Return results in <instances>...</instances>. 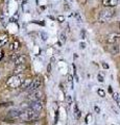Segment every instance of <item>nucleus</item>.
I'll use <instances>...</instances> for the list:
<instances>
[{
    "instance_id": "f257e3e1",
    "label": "nucleus",
    "mask_w": 120,
    "mask_h": 125,
    "mask_svg": "<svg viewBox=\"0 0 120 125\" xmlns=\"http://www.w3.org/2000/svg\"><path fill=\"white\" fill-rule=\"evenodd\" d=\"M40 116V112H37L33 108H29V107H26V108H23L22 109V113L19 119L22 120V121H33V120H37Z\"/></svg>"
},
{
    "instance_id": "f03ea898",
    "label": "nucleus",
    "mask_w": 120,
    "mask_h": 125,
    "mask_svg": "<svg viewBox=\"0 0 120 125\" xmlns=\"http://www.w3.org/2000/svg\"><path fill=\"white\" fill-rule=\"evenodd\" d=\"M23 80L24 79H23L22 74H14V75H11L9 79L6 80V85H7V88H10V89L20 88Z\"/></svg>"
},
{
    "instance_id": "7ed1b4c3",
    "label": "nucleus",
    "mask_w": 120,
    "mask_h": 125,
    "mask_svg": "<svg viewBox=\"0 0 120 125\" xmlns=\"http://www.w3.org/2000/svg\"><path fill=\"white\" fill-rule=\"evenodd\" d=\"M115 10H113L112 7H107L102 10H100V13L98 15V20L102 23H107L110 20H112V18L115 16Z\"/></svg>"
},
{
    "instance_id": "20e7f679",
    "label": "nucleus",
    "mask_w": 120,
    "mask_h": 125,
    "mask_svg": "<svg viewBox=\"0 0 120 125\" xmlns=\"http://www.w3.org/2000/svg\"><path fill=\"white\" fill-rule=\"evenodd\" d=\"M42 84H43V80H42V78L40 76H37L36 78H33V81H32V83H30L29 85V88L27 90V92H33V91H37V90H39L41 87H42Z\"/></svg>"
},
{
    "instance_id": "39448f33",
    "label": "nucleus",
    "mask_w": 120,
    "mask_h": 125,
    "mask_svg": "<svg viewBox=\"0 0 120 125\" xmlns=\"http://www.w3.org/2000/svg\"><path fill=\"white\" fill-rule=\"evenodd\" d=\"M42 96H43V93L40 90H37V91L29 93V95L27 96V99L30 101H36V100H40L42 98Z\"/></svg>"
},
{
    "instance_id": "423d86ee",
    "label": "nucleus",
    "mask_w": 120,
    "mask_h": 125,
    "mask_svg": "<svg viewBox=\"0 0 120 125\" xmlns=\"http://www.w3.org/2000/svg\"><path fill=\"white\" fill-rule=\"evenodd\" d=\"M106 41L110 44H116L118 41H120V34L118 33H110L106 37Z\"/></svg>"
},
{
    "instance_id": "0eeeda50",
    "label": "nucleus",
    "mask_w": 120,
    "mask_h": 125,
    "mask_svg": "<svg viewBox=\"0 0 120 125\" xmlns=\"http://www.w3.org/2000/svg\"><path fill=\"white\" fill-rule=\"evenodd\" d=\"M29 108H33L37 112H41L43 108V103L41 102V100H36V101H30V103L28 105Z\"/></svg>"
},
{
    "instance_id": "6e6552de",
    "label": "nucleus",
    "mask_w": 120,
    "mask_h": 125,
    "mask_svg": "<svg viewBox=\"0 0 120 125\" xmlns=\"http://www.w3.org/2000/svg\"><path fill=\"white\" fill-rule=\"evenodd\" d=\"M102 4L106 7H115L120 4V0H102Z\"/></svg>"
},
{
    "instance_id": "1a4fd4ad",
    "label": "nucleus",
    "mask_w": 120,
    "mask_h": 125,
    "mask_svg": "<svg viewBox=\"0 0 120 125\" xmlns=\"http://www.w3.org/2000/svg\"><path fill=\"white\" fill-rule=\"evenodd\" d=\"M13 62L15 64V66L25 64V62H26V56L24 55V54H19V55L13 61Z\"/></svg>"
},
{
    "instance_id": "9d476101",
    "label": "nucleus",
    "mask_w": 120,
    "mask_h": 125,
    "mask_svg": "<svg viewBox=\"0 0 120 125\" xmlns=\"http://www.w3.org/2000/svg\"><path fill=\"white\" fill-rule=\"evenodd\" d=\"M21 113H22V109H11V111L9 112V115L7 116L11 119H19Z\"/></svg>"
},
{
    "instance_id": "9b49d317",
    "label": "nucleus",
    "mask_w": 120,
    "mask_h": 125,
    "mask_svg": "<svg viewBox=\"0 0 120 125\" xmlns=\"http://www.w3.org/2000/svg\"><path fill=\"white\" fill-rule=\"evenodd\" d=\"M26 70V66L25 64H22V65H17V66H15V68H14V74H22L23 72H24Z\"/></svg>"
},
{
    "instance_id": "f8f14e48",
    "label": "nucleus",
    "mask_w": 120,
    "mask_h": 125,
    "mask_svg": "<svg viewBox=\"0 0 120 125\" xmlns=\"http://www.w3.org/2000/svg\"><path fill=\"white\" fill-rule=\"evenodd\" d=\"M32 81H33V79H30V78H26V79L23 80L22 84L20 85V88H21L22 91H27L28 88H29V85H30V83H32Z\"/></svg>"
},
{
    "instance_id": "ddd939ff",
    "label": "nucleus",
    "mask_w": 120,
    "mask_h": 125,
    "mask_svg": "<svg viewBox=\"0 0 120 125\" xmlns=\"http://www.w3.org/2000/svg\"><path fill=\"white\" fill-rule=\"evenodd\" d=\"M10 50H11V51H16V50H18L19 48H20V42L17 41V40H15L13 41L10 44Z\"/></svg>"
},
{
    "instance_id": "4468645a",
    "label": "nucleus",
    "mask_w": 120,
    "mask_h": 125,
    "mask_svg": "<svg viewBox=\"0 0 120 125\" xmlns=\"http://www.w3.org/2000/svg\"><path fill=\"white\" fill-rule=\"evenodd\" d=\"M73 115H74L76 120H79L80 117H82V113H80L78 106H77V104H74V106H73Z\"/></svg>"
},
{
    "instance_id": "2eb2a0df",
    "label": "nucleus",
    "mask_w": 120,
    "mask_h": 125,
    "mask_svg": "<svg viewBox=\"0 0 120 125\" xmlns=\"http://www.w3.org/2000/svg\"><path fill=\"white\" fill-rule=\"evenodd\" d=\"M9 42V36L7 34H1L0 36V48L3 46H5Z\"/></svg>"
},
{
    "instance_id": "dca6fc26",
    "label": "nucleus",
    "mask_w": 120,
    "mask_h": 125,
    "mask_svg": "<svg viewBox=\"0 0 120 125\" xmlns=\"http://www.w3.org/2000/svg\"><path fill=\"white\" fill-rule=\"evenodd\" d=\"M110 52L112 54H117L119 52V47L117 44H112V46H110Z\"/></svg>"
},
{
    "instance_id": "f3484780",
    "label": "nucleus",
    "mask_w": 120,
    "mask_h": 125,
    "mask_svg": "<svg viewBox=\"0 0 120 125\" xmlns=\"http://www.w3.org/2000/svg\"><path fill=\"white\" fill-rule=\"evenodd\" d=\"M112 97H113V99L115 100V102L117 103L118 107H120V95H119V93H117V92L112 93Z\"/></svg>"
},
{
    "instance_id": "a211bd4d",
    "label": "nucleus",
    "mask_w": 120,
    "mask_h": 125,
    "mask_svg": "<svg viewBox=\"0 0 120 125\" xmlns=\"http://www.w3.org/2000/svg\"><path fill=\"white\" fill-rule=\"evenodd\" d=\"M97 94L100 97H104V96H106V92H104L102 89H98L97 90Z\"/></svg>"
},
{
    "instance_id": "6ab92c4d",
    "label": "nucleus",
    "mask_w": 120,
    "mask_h": 125,
    "mask_svg": "<svg viewBox=\"0 0 120 125\" xmlns=\"http://www.w3.org/2000/svg\"><path fill=\"white\" fill-rule=\"evenodd\" d=\"M66 100H67L68 105H71V104H72V97H71L70 95H68V96H67V98H66Z\"/></svg>"
},
{
    "instance_id": "aec40b11",
    "label": "nucleus",
    "mask_w": 120,
    "mask_h": 125,
    "mask_svg": "<svg viewBox=\"0 0 120 125\" xmlns=\"http://www.w3.org/2000/svg\"><path fill=\"white\" fill-rule=\"evenodd\" d=\"M94 111H95V113H97V114H100V107L97 106V105L94 106Z\"/></svg>"
},
{
    "instance_id": "412c9836",
    "label": "nucleus",
    "mask_w": 120,
    "mask_h": 125,
    "mask_svg": "<svg viewBox=\"0 0 120 125\" xmlns=\"http://www.w3.org/2000/svg\"><path fill=\"white\" fill-rule=\"evenodd\" d=\"M97 78H98V81H99V83H102V81H103V77H102L101 74H98Z\"/></svg>"
},
{
    "instance_id": "4be33fe9",
    "label": "nucleus",
    "mask_w": 120,
    "mask_h": 125,
    "mask_svg": "<svg viewBox=\"0 0 120 125\" xmlns=\"http://www.w3.org/2000/svg\"><path fill=\"white\" fill-rule=\"evenodd\" d=\"M61 41L64 42V43L66 42V36H65V33H62L61 34Z\"/></svg>"
},
{
    "instance_id": "5701e85b",
    "label": "nucleus",
    "mask_w": 120,
    "mask_h": 125,
    "mask_svg": "<svg viewBox=\"0 0 120 125\" xmlns=\"http://www.w3.org/2000/svg\"><path fill=\"white\" fill-rule=\"evenodd\" d=\"M57 21H59V22H64L65 18L63 17V16H60V17H57Z\"/></svg>"
},
{
    "instance_id": "b1692460",
    "label": "nucleus",
    "mask_w": 120,
    "mask_h": 125,
    "mask_svg": "<svg viewBox=\"0 0 120 125\" xmlns=\"http://www.w3.org/2000/svg\"><path fill=\"white\" fill-rule=\"evenodd\" d=\"M79 47H80L82 49H85V48H86V44H85L84 42H83V43H80V44H79Z\"/></svg>"
},
{
    "instance_id": "393cba45",
    "label": "nucleus",
    "mask_w": 120,
    "mask_h": 125,
    "mask_svg": "<svg viewBox=\"0 0 120 125\" xmlns=\"http://www.w3.org/2000/svg\"><path fill=\"white\" fill-rule=\"evenodd\" d=\"M47 72H48V73L51 72V64H48V67H47Z\"/></svg>"
},
{
    "instance_id": "a878e982",
    "label": "nucleus",
    "mask_w": 120,
    "mask_h": 125,
    "mask_svg": "<svg viewBox=\"0 0 120 125\" xmlns=\"http://www.w3.org/2000/svg\"><path fill=\"white\" fill-rule=\"evenodd\" d=\"M3 56H4V52H3V50L0 49V60H1Z\"/></svg>"
},
{
    "instance_id": "bb28decb",
    "label": "nucleus",
    "mask_w": 120,
    "mask_h": 125,
    "mask_svg": "<svg viewBox=\"0 0 120 125\" xmlns=\"http://www.w3.org/2000/svg\"><path fill=\"white\" fill-rule=\"evenodd\" d=\"M102 67H103L104 69H109V65L106 64V62H102Z\"/></svg>"
},
{
    "instance_id": "cd10ccee",
    "label": "nucleus",
    "mask_w": 120,
    "mask_h": 125,
    "mask_svg": "<svg viewBox=\"0 0 120 125\" xmlns=\"http://www.w3.org/2000/svg\"><path fill=\"white\" fill-rule=\"evenodd\" d=\"M90 118H91V115H88V116H87V118H86V122H87V123L89 122V120H90Z\"/></svg>"
},
{
    "instance_id": "c85d7f7f",
    "label": "nucleus",
    "mask_w": 120,
    "mask_h": 125,
    "mask_svg": "<svg viewBox=\"0 0 120 125\" xmlns=\"http://www.w3.org/2000/svg\"><path fill=\"white\" fill-rule=\"evenodd\" d=\"M42 37H43V40H46V38H47V36L44 32H42Z\"/></svg>"
},
{
    "instance_id": "c756f323",
    "label": "nucleus",
    "mask_w": 120,
    "mask_h": 125,
    "mask_svg": "<svg viewBox=\"0 0 120 125\" xmlns=\"http://www.w3.org/2000/svg\"><path fill=\"white\" fill-rule=\"evenodd\" d=\"M82 39H86V38H85V31L84 30L82 31Z\"/></svg>"
},
{
    "instance_id": "7c9ffc66",
    "label": "nucleus",
    "mask_w": 120,
    "mask_h": 125,
    "mask_svg": "<svg viewBox=\"0 0 120 125\" xmlns=\"http://www.w3.org/2000/svg\"><path fill=\"white\" fill-rule=\"evenodd\" d=\"M109 92H110V93H113V90H112V87H109Z\"/></svg>"
},
{
    "instance_id": "2f4dec72",
    "label": "nucleus",
    "mask_w": 120,
    "mask_h": 125,
    "mask_svg": "<svg viewBox=\"0 0 120 125\" xmlns=\"http://www.w3.org/2000/svg\"><path fill=\"white\" fill-rule=\"evenodd\" d=\"M119 28H120V23H119Z\"/></svg>"
},
{
    "instance_id": "473e14b6",
    "label": "nucleus",
    "mask_w": 120,
    "mask_h": 125,
    "mask_svg": "<svg viewBox=\"0 0 120 125\" xmlns=\"http://www.w3.org/2000/svg\"><path fill=\"white\" fill-rule=\"evenodd\" d=\"M65 1H68V0H65Z\"/></svg>"
}]
</instances>
